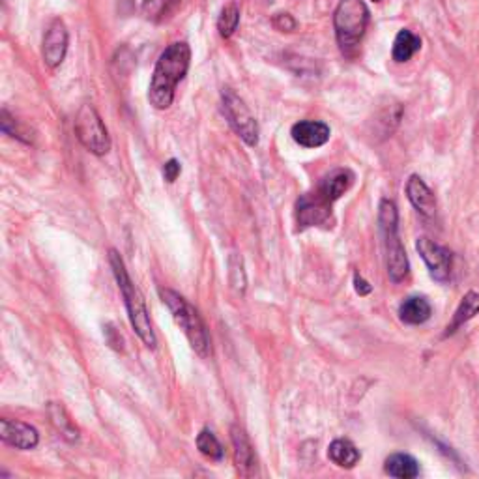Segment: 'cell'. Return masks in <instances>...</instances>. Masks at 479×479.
<instances>
[{
  "label": "cell",
  "instance_id": "6da1fadb",
  "mask_svg": "<svg viewBox=\"0 0 479 479\" xmlns=\"http://www.w3.org/2000/svg\"><path fill=\"white\" fill-rule=\"evenodd\" d=\"M191 62V49L186 42H175L170 44L161 56L156 62L150 88H148V99L150 104L165 111L175 101V90L178 83L186 77Z\"/></svg>",
  "mask_w": 479,
  "mask_h": 479
},
{
  "label": "cell",
  "instance_id": "7a4b0ae2",
  "mask_svg": "<svg viewBox=\"0 0 479 479\" xmlns=\"http://www.w3.org/2000/svg\"><path fill=\"white\" fill-rule=\"evenodd\" d=\"M109 262H111V268L115 273V280L118 283V289L122 292L131 328L135 330L137 335H139V339L148 349H156L158 339H156V333L152 330V322H150V315L147 310V301H145L143 292L139 290V287L131 281L129 273L126 270V264H124V260L117 250L109 251Z\"/></svg>",
  "mask_w": 479,
  "mask_h": 479
},
{
  "label": "cell",
  "instance_id": "3957f363",
  "mask_svg": "<svg viewBox=\"0 0 479 479\" xmlns=\"http://www.w3.org/2000/svg\"><path fill=\"white\" fill-rule=\"evenodd\" d=\"M159 296L163 303L168 307V311L173 313V319L177 324L184 330L191 349L200 356V358H210L212 356V341L207 330V324H204L202 317L195 307L178 292L170 290V289H159Z\"/></svg>",
  "mask_w": 479,
  "mask_h": 479
},
{
  "label": "cell",
  "instance_id": "277c9868",
  "mask_svg": "<svg viewBox=\"0 0 479 479\" xmlns=\"http://www.w3.org/2000/svg\"><path fill=\"white\" fill-rule=\"evenodd\" d=\"M379 225L384 238V251H386V266L388 278L392 283H401L408 278L410 264L404 251V246L399 238V214L397 207L384 199L379 209Z\"/></svg>",
  "mask_w": 479,
  "mask_h": 479
},
{
  "label": "cell",
  "instance_id": "5b68a950",
  "mask_svg": "<svg viewBox=\"0 0 479 479\" xmlns=\"http://www.w3.org/2000/svg\"><path fill=\"white\" fill-rule=\"evenodd\" d=\"M369 25V10L363 0H341L335 14L333 26L341 51L351 55L363 38Z\"/></svg>",
  "mask_w": 479,
  "mask_h": 479
},
{
  "label": "cell",
  "instance_id": "8992f818",
  "mask_svg": "<svg viewBox=\"0 0 479 479\" xmlns=\"http://www.w3.org/2000/svg\"><path fill=\"white\" fill-rule=\"evenodd\" d=\"M79 143L96 156H106L111 150L109 131L92 106H83L76 115L74 124Z\"/></svg>",
  "mask_w": 479,
  "mask_h": 479
},
{
  "label": "cell",
  "instance_id": "52a82bcc",
  "mask_svg": "<svg viewBox=\"0 0 479 479\" xmlns=\"http://www.w3.org/2000/svg\"><path fill=\"white\" fill-rule=\"evenodd\" d=\"M221 106L223 115L229 120L230 127L242 137V141L250 147H257L259 143V124L251 115L246 101L240 97L234 90L223 88L221 92Z\"/></svg>",
  "mask_w": 479,
  "mask_h": 479
},
{
  "label": "cell",
  "instance_id": "ba28073f",
  "mask_svg": "<svg viewBox=\"0 0 479 479\" xmlns=\"http://www.w3.org/2000/svg\"><path fill=\"white\" fill-rule=\"evenodd\" d=\"M416 250L425 260L431 278L438 283H448L452 278V268H454V257L450 250L433 242L429 238H418Z\"/></svg>",
  "mask_w": 479,
  "mask_h": 479
},
{
  "label": "cell",
  "instance_id": "9c48e42d",
  "mask_svg": "<svg viewBox=\"0 0 479 479\" xmlns=\"http://www.w3.org/2000/svg\"><path fill=\"white\" fill-rule=\"evenodd\" d=\"M331 207H333V202L326 199L319 189H315L313 193L301 195L296 204V216H298L300 229L326 225L331 218Z\"/></svg>",
  "mask_w": 479,
  "mask_h": 479
},
{
  "label": "cell",
  "instance_id": "30bf717a",
  "mask_svg": "<svg viewBox=\"0 0 479 479\" xmlns=\"http://www.w3.org/2000/svg\"><path fill=\"white\" fill-rule=\"evenodd\" d=\"M230 440H232V448H234V464L240 475L251 477L259 474V461L255 455V450L251 446V440L244 427L232 425L230 427Z\"/></svg>",
  "mask_w": 479,
  "mask_h": 479
},
{
  "label": "cell",
  "instance_id": "8fae6325",
  "mask_svg": "<svg viewBox=\"0 0 479 479\" xmlns=\"http://www.w3.org/2000/svg\"><path fill=\"white\" fill-rule=\"evenodd\" d=\"M0 438L15 450H34L40 442V434L32 425L8 418L0 420Z\"/></svg>",
  "mask_w": 479,
  "mask_h": 479
},
{
  "label": "cell",
  "instance_id": "7c38bea8",
  "mask_svg": "<svg viewBox=\"0 0 479 479\" xmlns=\"http://www.w3.org/2000/svg\"><path fill=\"white\" fill-rule=\"evenodd\" d=\"M67 53V30L60 19H55L44 36L42 56L49 67H58Z\"/></svg>",
  "mask_w": 479,
  "mask_h": 479
},
{
  "label": "cell",
  "instance_id": "4fadbf2b",
  "mask_svg": "<svg viewBox=\"0 0 479 479\" xmlns=\"http://www.w3.org/2000/svg\"><path fill=\"white\" fill-rule=\"evenodd\" d=\"M292 139L303 148H319L330 141V126L321 120H301L292 126Z\"/></svg>",
  "mask_w": 479,
  "mask_h": 479
},
{
  "label": "cell",
  "instance_id": "5bb4252c",
  "mask_svg": "<svg viewBox=\"0 0 479 479\" xmlns=\"http://www.w3.org/2000/svg\"><path fill=\"white\" fill-rule=\"evenodd\" d=\"M406 195H408V200L413 202V207L431 218L434 216L436 212V199H434V193L429 189V186L418 177V175H413L408 178L406 182Z\"/></svg>",
  "mask_w": 479,
  "mask_h": 479
},
{
  "label": "cell",
  "instance_id": "9a60e30c",
  "mask_svg": "<svg viewBox=\"0 0 479 479\" xmlns=\"http://www.w3.org/2000/svg\"><path fill=\"white\" fill-rule=\"evenodd\" d=\"M356 177L351 168H335L328 177H324V180L319 184V191L330 199L331 202L339 200L343 197L354 184Z\"/></svg>",
  "mask_w": 479,
  "mask_h": 479
},
{
  "label": "cell",
  "instance_id": "2e32d148",
  "mask_svg": "<svg viewBox=\"0 0 479 479\" xmlns=\"http://www.w3.org/2000/svg\"><path fill=\"white\" fill-rule=\"evenodd\" d=\"M431 303L423 296H410L399 307V319L404 324L418 326L431 319Z\"/></svg>",
  "mask_w": 479,
  "mask_h": 479
},
{
  "label": "cell",
  "instance_id": "e0dca14e",
  "mask_svg": "<svg viewBox=\"0 0 479 479\" xmlns=\"http://www.w3.org/2000/svg\"><path fill=\"white\" fill-rule=\"evenodd\" d=\"M328 457L333 464H337L339 468H354L360 463V452L354 446V443L347 438H337L330 443L328 448Z\"/></svg>",
  "mask_w": 479,
  "mask_h": 479
},
{
  "label": "cell",
  "instance_id": "ac0fdd59",
  "mask_svg": "<svg viewBox=\"0 0 479 479\" xmlns=\"http://www.w3.org/2000/svg\"><path fill=\"white\" fill-rule=\"evenodd\" d=\"M386 474L399 479H414L420 475V464L414 457L406 454H393L386 459Z\"/></svg>",
  "mask_w": 479,
  "mask_h": 479
},
{
  "label": "cell",
  "instance_id": "d6986e66",
  "mask_svg": "<svg viewBox=\"0 0 479 479\" xmlns=\"http://www.w3.org/2000/svg\"><path fill=\"white\" fill-rule=\"evenodd\" d=\"M420 49H422V40L416 36V34L410 30H401L393 42L392 56L395 62L403 64L413 58Z\"/></svg>",
  "mask_w": 479,
  "mask_h": 479
},
{
  "label": "cell",
  "instance_id": "ffe728a7",
  "mask_svg": "<svg viewBox=\"0 0 479 479\" xmlns=\"http://www.w3.org/2000/svg\"><path fill=\"white\" fill-rule=\"evenodd\" d=\"M477 313H479V294H477V292H468V294L463 298V301L459 303L452 324H448V328H446V337L452 335V333H455L461 326H464V324H466L470 319H474Z\"/></svg>",
  "mask_w": 479,
  "mask_h": 479
},
{
  "label": "cell",
  "instance_id": "44dd1931",
  "mask_svg": "<svg viewBox=\"0 0 479 479\" xmlns=\"http://www.w3.org/2000/svg\"><path fill=\"white\" fill-rule=\"evenodd\" d=\"M49 418L62 438H66L67 442H76L79 438L77 425L70 420V416L66 414V410L60 404L49 403Z\"/></svg>",
  "mask_w": 479,
  "mask_h": 479
},
{
  "label": "cell",
  "instance_id": "7402d4cb",
  "mask_svg": "<svg viewBox=\"0 0 479 479\" xmlns=\"http://www.w3.org/2000/svg\"><path fill=\"white\" fill-rule=\"evenodd\" d=\"M180 3V0H143L141 14L145 19L159 23L163 21L170 12L175 10V6Z\"/></svg>",
  "mask_w": 479,
  "mask_h": 479
},
{
  "label": "cell",
  "instance_id": "603a6c76",
  "mask_svg": "<svg viewBox=\"0 0 479 479\" xmlns=\"http://www.w3.org/2000/svg\"><path fill=\"white\" fill-rule=\"evenodd\" d=\"M197 448L199 452L209 457L212 461H221L225 452H223V446L219 443V440L216 438V434L209 429H202L199 434H197Z\"/></svg>",
  "mask_w": 479,
  "mask_h": 479
},
{
  "label": "cell",
  "instance_id": "cb8c5ba5",
  "mask_svg": "<svg viewBox=\"0 0 479 479\" xmlns=\"http://www.w3.org/2000/svg\"><path fill=\"white\" fill-rule=\"evenodd\" d=\"M238 25H240V8L236 3H230L229 6H225L221 10V15L218 19V30L221 34V38H225V40L230 38L232 34L236 32Z\"/></svg>",
  "mask_w": 479,
  "mask_h": 479
},
{
  "label": "cell",
  "instance_id": "d4e9b609",
  "mask_svg": "<svg viewBox=\"0 0 479 479\" xmlns=\"http://www.w3.org/2000/svg\"><path fill=\"white\" fill-rule=\"evenodd\" d=\"M182 173V165L178 159H168L165 165H163V178L168 182V184H173L177 182V178L180 177Z\"/></svg>",
  "mask_w": 479,
  "mask_h": 479
},
{
  "label": "cell",
  "instance_id": "484cf974",
  "mask_svg": "<svg viewBox=\"0 0 479 479\" xmlns=\"http://www.w3.org/2000/svg\"><path fill=\"white\" fill-rule=\"evenodd\" d=\"M273 26L281 32H292L296 28V21L290 14H276V17H273Z\"/></svg>",
  "mask_w": 479,
  "mask_h": 479
},
{
  "label": "cell",
  "instance_id": "4316f807",
  "mask_svg": "<svg viewBox=\"0 0 479 479\" xmlns=\"http://www.w3.org/2000/svg\"><path fill=\"white\" fill-rule=\"evenodd\" d=\"M354 283H356V292H358L360 296H367V294L371 292V287H369V283H367V281H363V278H362V276H358V273H356V278H354Z\"/></svg>",
  "mask_w": 479,
  "mask_h": 479
},
{
  "label": "cell",
  "instance_id": "83f0119b",
  "mask_svg": "<svg viewBox=\"0 0 479 479\" xmlns=\"http://www.w3.org/2000/svg\"><path fill=\"white\" fill-rule=\"evenodd\" d=\"M120 3H122V5H127V6H131V5H133V0H120Z\"/></svg>",
  "mask_w": 479,
  "mask_h": 479
},
{
  "label": "cell",
  "instance_id": "f1b7e54d",
  "mask_svg": "<svg viewBox=\"0 0 479 479\" xmlns=\"http://www.w3.org/2000/svg\"><path fill=\"white\" fill-rule=\"evenodd\" d=\"M372 3H381V0H372Z\"/></svg>",
  "mask_w": 479,
  "mask_h": 479
}]
</instances>
